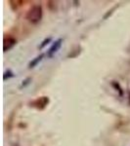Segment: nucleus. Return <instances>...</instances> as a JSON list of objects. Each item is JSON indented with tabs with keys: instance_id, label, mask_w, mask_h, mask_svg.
I'll return each mask as SVG.
<instances>
[{
	"instance_id": "nucleus-1",
	"label": "nucleus",
	"mask_w": 130,
	"mask_h": 146,
	"mask_svg": "<svg viewBox=\"0 0 130 146\" xmlns=\"http://www.w3.org/2000/svg\"><path fill=\"white\" fill-rule=\"evenodd\" d=\"M41 18H42V10H41V7L38 5L32 7L27 15V19L32 23H37L38 22H40Z\"/></svg>"
},
{
	"instance_id": "nucleus-2",
	"label": "nucleus",
	"mask_w": 130,
	"mask_h": 146,
	"mask_svg": "<svg viewBox=\"0 0 130 146\" xmlns=\"http://www.w3.org/2000/svg\"><path fill=\"white\" fill-rule=\"evenodd\" d=\"M61 45H62V39H59L57 40L55 43L53 44V46L50 48V50L48 52V56H52L54 55V54H56L57 52H58L59 49L61 48Z\"/></svg>"
},
{
	"instance_id": "nucleus-3",
	"label": "nucleus",
	"mask_w": 130,
	"mask_h": 146,
	"mask_svg": "<svg viewBox=\"0 0 130 146\" xmlns=\"http://www.w3.org/2000/svg\"><path fill=\"white\" fill-rule=\"evenodd\" d=\"M42 58H43V55H40L39 56H37V58H35V60H34L31 62L29 63V67H30V68H31V67H34L35 65H36L37 63H38V62H40V60H42Z\"/></svg>"
}]
</instances>
